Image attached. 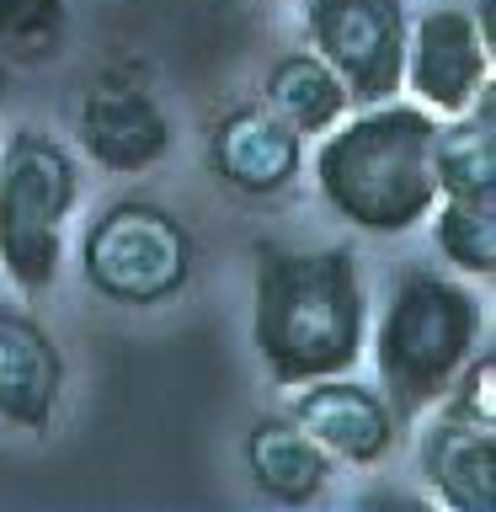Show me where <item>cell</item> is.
<instances>
[{"label": "cell", "instance_id": "277c9868", "mask_svg": "<svg viewBox=\"0 0 496 512\" xmlns=\"http://www.w3.org/2000/svg\"><path fill=\"white\" fill-rule=\"evenodd\" d=\"M80 203V166L48 128L0 139V267L22 294H48L64 262V224Z\"/></svg>", "mask_w": 496, "mask_h": 512}, {"label": "cell", "instance_id": "2e32d148", "mask_svg": "<svg viewBox=\"0 0 496 512\" xmlns=\"http://www.w3.org/2000/svg\"><path fill=\"white\" fill-rule=\"evenodd\" d=\"M432 246L448 267L491 278L496 272V187L491 192H443L432 203Z\"/></svg>", "mask_w": 496, "mask_h": 512}, {"label": "cell", "instance_id": "5b68a950", "mask_svg": "<svg viewBox=\"0 0 496 512\" xmlns=\"http://www.w3.org/2000/svg\"><path fill=\"white\" fill-rule=\"evenodd\" d=\"M80 272L112 304H166L192 278V235L187 224L150 198H118L80 235Z\"/></svg>", "mask_w": 496, "mask_h": 512}, {"label": "cell", "instance_id": "30bf717a", "mask_svg": "<svg viewBox=\"0 0 496 512\" xmlns=\"http://www.w3.org/2000/svg\"><path fill=\"white\" fill-rule=\"evenodd\" d=\"M294 406L288 416L326 448L331 459L347 464H379L395 448L400 427L390 416V400L368 384L347 379V374H326V379H304L294 384Z\"/></svg>", "mask_w": 496, "mask_h": 512}, {"label": "cell", "instance_id": "7a4b0ae2", "mask_svg": "<svg viewBox=\"0 0 496 512\" xmlns=\"http://www.w3.org/2000/svg\"><path fill=\"white\" fill-rule=\"evenodd\" d=\"M432 134H438V118L395 96L326 128L315 150V187L326 208L368 235L416 230L438 203Z\"/></svg>", "mask_w": 496, "mask_h": 512}, {"label": "cell", "instance_id": "e0dca14e", "mask_svg": "<svg viewBox=\"0 0 496 512\" xmlns=\"http://www.w3.org/2000/svg\"><path fill=\"white\" fill-rule=\"evenodd\" d=\"M64 0H0V54L11 64H48L64 54Z\"/></svg>", "mask_w": 496, "mask_h": 512}, {"label": "cell", "instance_id": "6da1fadb", "mask_svg": "<svg viewBox=\"0 0 496 512\" xmlns=\"http://www.w3.org/2000/svg\"><path fill=\"white\" fill-rule=\"evenodd\" d=\"M368 304L358 256L347 246H256V294H251V342L272 384L294 390L304 379L352 374L363 358Z\"/></svg>", "mask_w": 496, "mask_h": 512}, {"label": "cell", "instance_id": "9c48e42d", "mask_svg": "<svg viewBox=\"0 0 496 512\" xmlns=\"http://www.w3.org/2000/svg\"><path fill=\"white\" fill-rule=\"evenodd\" d=\"M75 134H80V150L112 176L150 171L171 150L166 107L144 86H134V80H102V86H91L80 96Z\"/></svg>", "mask_w": 496, "mask_h": 512}, {"label": "cell", "instance_id": "4fadbf2b", "mask_svg": "<svg viewBox=\"0 0 496 512\" xmlns=\"http://www.w3.org/2000/svg\"><path fill=\"white\" fill-rule=\"evenodd\" d=\"M246 470L262 496H272L283 507H304L326 491L331 454L283 411V416H262L246 432Z\"/></svg>", "mask_w": 496, "mask_h": 512}, {"label": "cell", "instance_id": "8fae6325", "mask_svg": "<svg viewBox=\"0 0 496 512\" xmlns=\"http://www.w3.org/2000/svg\"><path fill=\"white\" fill-rule=\"evenodd\" d=\"M64 395V358L27 310L0 299V422L22 432H48Z\"/></svg>", "mask_w": 496, "mask_h": 512}, {"label": "cell", "instance_id": "3957f363", "mask_svg": "<svg viewBox=\"0 0 496 512\" xmlns=\"http://www.w3.org/2000/svg\"><path fill=\"white\" fill-rule=\"evenodd\" d=\"M475 342H480V304L470 288L432 267L400 272L374 331L379 384L400 432L416 427V416L427 406H438L464 358L475 352Z\"/></svg>", "mask_w": 496, "mask_h": 512}, {"label": "cell", "instance_id": "7c38bea8", "mask_svg": "<svg viewBox=\"0 0 496 512\" xmlns=\"http://www.w3.org/2000/svg\"><path fill=\"white\" fill-rule=\"evenodd\" d=\"M422 480L454 512H496V422L438 406L422 432Z\"/></svg>", "mask_w": 496, "mask_h": 512}, {"label": "cell", "instance_id": "52a82bcc", "mask_svg": "<svg viewBox=\"0 0 496 512\" xmlns=\"http://www.w3.org/2000/svg\"><path fill=\"white\" fill-rule=\"evenodd\" d=\"M491 80V48L480 43V27L464 6H432L406 32V75L400 86L422 96L427 112L454 118Z\"/></svg>", "mask_w": 496, "mask_h": 512}, {"label": "cell", "instance_id": "8992f818", "mask_svg": "<svg viewBox=\"0 0 496 512\" xmlns=\"http://www.w3.org/2000/svg\"><path fill=\"white\" fill-rule=\"evenodd\" d=\"M310 48L342 75L352 107L390 102L406 75V0H304Z\"/></svg>", "mask_w": 496, "mask_h": 512}, {"label": "cell", "instance_id": "5bb4252c", "mask_svg": "<svg viewBox=\"0 0 496 512\" xmlns=\"http://www.w3.org/2000/svg\"><path fill=\"white\" fill-rule=\"evenodd\" d=\"M262 102L278 112V118L294 123L299 134H326V128H336L352 112V96L342 86V75H336L315 48H294V54H283L272 64Z\"/></svg>", "mask_w": 496, "mask_h": 512}, {"label": "cell", "instance_id": "9a60e30c", "mask_svg": "<svg viewBox=\"0 0 496 512\" xmlns=\"http://www.w3.org/2000/svg\"><path fill=\"white\" fill-rule=\"evenodd\" d=\"M432 176H438V198L443 192H491L496 187V96L491 80L480 86V96L464 112H454V123L432 134Z\"/></svg>", "mask_w": 496, "mask_h": 512}, {"label": "cell", "instance_id": "ac0fdd59", "mask_svg": "<svg viewBox=\"0 0 496 512\" xmlns=\"http://www.w3.org/2000/svg\"><path fill=\"white\" fill-rule=\"evenodd\" d=\"M496 0H480V11H470L475 16V27H480V43H486V48H496Z\"/></svg>", "mask_w": 496, "mask_h": 512}, {"label": "cell", "instance_id": "ba28073f", "mask_svg": "<svg viewBox=\"0 0 496 512\" xmlns=\"http://www.w3.org/2000/svg\"><path fill=\"white\" fill-rule=\"evenodd\" d=\"M208 171L240 198H278L304 171V134L267 102H240L208 128Z\"/></svg>", "mask_w": 496, "mask_h": 512}]
</instances>
